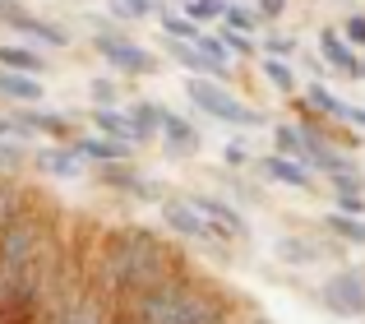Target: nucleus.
<instances>
[{"label":"nucleus","instance_id":"1","mask_svg":"<svg viewBox=\"0 0 365 324\" xmlns=\"http://www.w3.org/2000/svg\"><path fill=\"white\" fill-rule=\"evenodd\" d=\"M176 273H180L176 245H167L162 236L143 232V227H120L98 245V260H93L83 283L93 292H102L111 306H120V301L139 297V292L158 288V283L176 278Z\"/></svg>","mask_w":365,"mask_h":324},{"label":"nucleus","instance_id":"2","mask_svg":"<svg viewBox=\"0 0 365 324\" xmlns=\"http://www.w3.org/2000/svg\"><path fill=\"white\" fill-rule=\"evenodd\" d=\"M116 315L130 324H227L232 320V297L204 278L176 273V278L120 301Z\"/></svg>","mask_w":365,"mask_h":324},{"label":"nucleus","instance_id":"3","mask_svg":"<svg viewBox=\"0 0 365 324\" xmlns=\"http://www.w3.org/2000/svg\"><path fill=\"white\" fill-rule=\"evenodd\" d=\"M190 98H195V107L204 111V116L222 121V126H245L250 130V126L264 121L255 107H245L232 88H222V83H213V79H190Z\"/></svg>","mask_w":365,"mask_h":324},{"label":"nucleus","instance_id":"4","mask_svg":"<svg viewBox=\"0 0 365 324\" xmlns=\"http://www.w3.org/2000/svg\"><path fill=\"white\" fill-rule=\"evenodd\" d=\"M319 297H324V306H329L333 315H342V320L365 315V273H356V269L333 273V278L324 283Z\"/></svg>","mask_w":365,"mask_h":324},{"label":"nucleus","instance_id":"5","mask_svg":"<svg viewBox=\"0 0 365 324\" xmlns=\"http://www.w3.org/2000/svg\"><path fill=\"white\" fill-rule=\"evenodd\" d=\"M185 204L195 208V213L204 218L208 227H217L227 241H241V236H250V223H245L241 213H236L232 204H227V199H217V195H190Z\"/></svg>","mask_w":365,"mask_h":324},{"label":"nucleus","instance_id":"6","mask_svg":"<svg viewBox=\"0 0 365 324\" xmlns=\"http://www.w3.org/2000/svg\"><path fill=\"white\" fill-rule=\"evenodd\" d=\"M98 51H102V61H111L125 74H153L158 70V61H153L143 46H134L130 37H120V33H98Z\"/></svg>","mask_w":365,"mask_h":324},{"label":"nucleus","instance_id":"7","mask_svg":"<svg viewBox=\"0 0 365 324\" xmlns=\"http://www.w3.org/2000/svg\"><path fill=\"white\" fill-rule=\"evenodd\" d=\"M162 218H167V227L176 236H190V241H204V245H222L227 241V236L217 232V227H208L185 199H167V204H162Z\"/></svg>","mask_w":365,"mask_h":324},{"label":"nucleus","instance_id":"8","mask_svg":"<svg viewBox=\"0 0 365 324\" xmlns=\"http://www.w3.org/2000/svg\"><path fill=\"white\" fill-rule=\"evenodd\" d=\"M98 176H102V186L125 190V195H134V199H162V186H158V181L139 176V171L125 167V162H111V167H102V171H98Z\"/></svg>","mask_w":365,"mask_h":324},{"label":"nucleus","instance_id":"9","mask_svg":"<svg viewBox=\"0 0 365 324\" xmlns=\"http://www.w3.org/2000/svg\"><path fill=\"white\" fill-rule=\"evenodd\" d=\"M162 135H167V153L171 158H195L199 153V130L190 126L185 116H176V111H162Z\"/></svg>","mask_w":365,"mask_h":324},{"label":"nucleus","instance_id":"10","mask_svg":"<svg viewBox=\"0 0 365 324\" xmlns=\"http://www.w3.org/2000/svg\"><path fill=\"white\" fill-rule=\"evenodd\" d=\"M259 171H264L268 181H277V186L310 190V171H305V162H296V158H282V153H273V158H259Z\"/></svg>","mask_w":365,"mask_h":324},{"label":"nucleus","instance_id":"11","mask_svg":"<svg viewBox=\"0 0 365 324\" xmlns=\"http://www.w3.org/2000/svg\"><path fill=\"white\" fill-rule=\"evenodd\" d=\"M319 46H324V61L338 65V70L347 74V79H361V74H365V65L356 61V51H351V46L342 42L338 33H319Z\"/></svg>","mask_w":365,"mask_h":324},{"label":"nucleus","instance_id":"12","mask_svg":"<svg viewBox=\"0 0 365 324\" xmlns=\"http://www.w3.org/2000/svg\"><path fill=\"white\" fill-rule=\"evenodd\" d=\"M33 162H37V171H46V176H79V167H83V158L74 153L70 144L42 148V153H37Z\"/></svg>","mask_w":365,"mask_h":324},{"label":"nucleus","instance_id":"13","mask_svg":"<svg viewBox=\"0 0 365 324\" xmlns=\"http://www.w3.org/2000/svg\"><path fill=\"white\" fill-rule=\"evenodd\" d=\"M74 153L102 162V167H111V162H125V158H130V144H116V139H102V135H83L79 144H74Z\"/></svg>","mask_w":365,"mask_h":324},{"label":"nucleus","instance_id":"14","mask_svg":"<svg viewBox=\"0 0 365 324\" xmlns=\"http://www.w3.org/2000/svg\"><path fill=\"white\" fill-rule=\"evenodd\" d=\"M0 70H9V74H28V79H37V74L46 70V61L33 51V46H0Z\"/></svg>","mask_w":365,"mask_h":324},{"label":"nucleus","instance_id":"15","mask_svg":"<svg viewBox=\"0 0 365 324\" xmlns=\"http://www.w3.org/2000/svg\"><path fill=\"white\" fill-rule=\"evenodd\" d=\"M93 126H98L102 139H116V144H139V139H134V126L120 116L116 107H98V111H93Z\"/></svg>","mask_w":365,"mask_h":324},{"label":"nucleus","instance_id":"16","mask_svg":"<svg viewBox=\"0 0 365 324\" xmlns=\"http://www.w3.org/2000/svg\"><path fill=\"white\" fill-rule=\"evenodd\" d=\"M0 98H14V102H28V107H33V102L42 98V83L28 79V74H9V70H0Z\"/></svg>","mask_w":365,"mask_h":324},{"label":"nucleus","instance_id":"17","mask_svg":"<svg viewBox=\"0 0 365 324\" xmlns=\"http://www.w3.org/2000/svg\"><path fill=\"white\" fill-rule=\"evenodd\" d=\"M324 232L338 236L347 245H365V218H347V213H324Z\"/></svg>","mask_w":365,"mask_h":324},{"label":"nucleus","instance_id":"18","mask_svg":"<svg viewBox=\"0 0 365 324\" xmlns=\"http://www.w3.org/2000/svg\"><path fill=\"white\" fill-rule=\"evenodd\" d=\"M19 126H24V135H33V130H46V135H70V121L65 116H56V111H19Z\"/></svg>","mask_w":365,"mask_h":324},{"label":"nucleus","instance_id":"19","mask_svg":"<svg viewBox=\"0 0 365 324\" xmlns=\"http://www.w3.org/2000/svg\"><path fill=\"white\" fill-rule=\"evenodd\" d=\"M319 245L314 241H305V236H282L277 241V260H287V264H319Z\"/></svg>","mask_w":365,"mask_h":324},{"label":"nucleus","instance_id":"20","mask_svg":"<svg viewBox=\"0 0 365 324\" xmlns=\"http://www.w3.org/2000/svg\"><path fill=\"white\" fill-rule=\"evenodd\" d=\"M14 28L24 37H37V42L46 46H65V28H51L46 19H33V14H14Z\"/></svg>","mask_w":365,"mask_h":324},{"label":"nucleus","instance_id":"21","mask_svg":"<svg viewBox=\"0 0 365 324\" xmlns=\"http://www.w3.org/2000/svg\"><path fill=\"white\" fill-rule=\"evenodd\" d=\"M125 121H130V126H134V139H139V144H143V139H153V130L162 126V111L153 107V102H139V107H134V111H130V116H125Z\"/></svg>","mask_w":365,"mask_h":324},{"label":"nucleus","instance_id":"22","mask_svg":"<svg viewBox=\"0 0 365 324\" xmlns=\"http://www.w3.org/2000/svg\"><path fill=\"white\" fill-rule=\"evenodd\" d=\"M171 51H176V65H185V70H195V79H208V74H217L213 65L204 61V56L195 51V42H171ZM222 79V74H217Z\"/></svg>","mask_w":365,"mask_h":324},{"label":"nucleus","instance_id":"23","mask_svg":"<svg viewBox=\"0 0 365 324\" xmlns=\"http://www.w3.org/2000/svg\"><path fill=\"white\" fill-rule=\"evenodd\" d=\"M162 33H167L171 42H199V24H190V19L176 14V9H167V14H162Z\"/></svg>","mask_w":365,"mask_h":324},{"label":"nucleus","instance_id":"24","mask_svg":"<svg viewBox=\"0 0 365 324\" xmlns=\"http://www.w3.org/2000/svg\"><path fill=\"white\" fill-rule=\"evenodd\" d=\"M273 139H277V153H282V158H296V162L305 158V135H301V126H277Z\"/></svg>","mask_w":365,"mask_h":324},{"label":"nucleus","instance_id":"25","mask_svg":"<svg viewBox=\"0 0 365 324\" xmlns=\"http://www.w3.org/2000/svg\"><path fill=\"white\" fill-rule=\"evenodd\" d=\"M305 102H310V107L319 111V116H342V107H347V102H338V98H333L329 88H324V83H310V93H305Z\"/></svg>","mask_w":365,"mask_h":324},{"label":"nucleus","instance_id":"26","mask_svg":"<svg viewBox=\"0 0 365 324\" xmlns=\"http://www.w3.org/2000/svg\"><path fill=\"white\" fill-rule=\"evenodd\" d=\"M222 19H227V28H232V33H245V37L255 33L259 24H264V19H259L255 9H245V5H227V14H222Z\"/></svg>","mask_w":365,"mask_h":324},{"label":"nucleus","instance_id":"27","mask_svg":"<svg viewBox=\"0 0 365 324\" xmlns=\"http://www.w3.org/2000/svg\"><path fill=\"white\" fill-rule=\"evenodd\" d=\"M264 79L273 83V88H282V93H292V88H296V74H292V65L273 61V56H268V61H264Z\"/></svg>","mask_w":365,"mask_h":324},{"label":"nucleus","instance_id":"28","mask_svg":"<svg viewBox=\"0 0 365 324\" xmlns=\"http://www.w3.org/2000/svg\"><path fill=\"white\" fill-rule=\"evenodd\" d=\"M227 14V0H190V24H208V19H222Z\"/></svg>","mask_w":365,"mask_h":324},{"label":"nucleus","instance_id":"29","mask_svg":"<svg viewBox=\"0 0 365 324\" xmlns=\"http://www.w3.org/2000/svg\"><path fill=\"white\" fill-rule=\"evenodd\" d=\"M28 162L24 144H14V139H0V176H9V171H19Z\"/></svg>","mask_w":365,"mask_h":324},{"label":"nucleus","instance_id":"30","mask_svg":"<svg viewBox=\"0 0 365 324\" xmlns=\"http://www.w3.org/2000/svg\"><path fill=\"white\" fill-rule=\"evenodd\" d=\"M217 42L227 46V56H255V37H245V33H232V28H227V37H217Z\"/></svg>","mask_w":365,"mask_h":324},{"label":"nucleus","instance_id":"31","mask_svg":"<svg viewBox=\"0 0 365 324\" xmlns=\"http://www.w3.org/2000/svg\"><path fill=\"white\" fill-rule=\"evenodd\" d=\"M153 9H158V0H116V14L125 19H148Z\"/></svg>","mask_w":365,"mask_h":324},{"label":"nucleus","instance_id":"32","mask_svg":"<svg viewBox=\"0 0 365 324\" xmlns=\"http://www.w3.org/2000/svg\"><path fill=\"white\" fill-rule=\"evenodd\" d=\"M342 42L347 46H365V14H351L347 28H342Z\"/></svg>","mask_w":365,"mask_h":324},{"label":"nucleus","instance_id":"33","mask_svg":"<svg viewBox=\"0 0 365 324\" xmlns=\"http://www.w3.org/2000/svg\"><path fill=\"white\" fill-rule=\"evenodd\" d=\"M333 213H347V218H365V195H338V208Z\"/></svg>","mask_w":365,"mask_h":324},{"label":"nucleus","instance_id":"34","mask_svg":"<svg viewBox=\"0 0 365 324\" xmlns=\"http://www.w3.org/2000/svg\"><path fill=\"white\" fill-rule=\"evenodd\" d=\"M264 51L277 61V56H292V51H296V42H292L287 33H273V37H268V46H264Z\"/></svg>","mask_w":365,"mask_h":324},{"label":"nucleus","instance_id":"35","mask_svg":"<svg viewBox=\"0 0 365 324\" xmlns=\"http://www.w3.org/2000/svg\"><path fill=\"white\" fill-rule=\"evenodd\" d=\"M93 102H98V107H111V102H116V83L98 79V83H93Z\"/></svg>","mask_w":365,"mask_h":324},{"label":"nucleus","instance_id":"36","mask_svg":"<svg viewBox=\"0 0 365 324\" xmlns=\"http://www.w3.org/2000/svg\"><path fill=\"white\" fill-rule=\"evenodd\" d=\"M0 139H14L19 144V139H24V126H19L14 116H0Z\"/></svg>","mask_w":365,"mask_h":324},{"label":"nucleus","instance_id":"37","mask_svg":"<svg viewBox=\"0 0 365 324\" xmlns=\"http://www.w3.org/2000/svg\"><path fill=\"white\" fill-rule=\"evenodd\" d=\"M282 9H287V0H259V9H255V14H259V19H277Z\"/></svg>","mask_w":365,"mask_h":324},{"label":"nucleus","instance_id":"38","mask_svg":"<svg viewBox=\"0 0 365 324\" xmlns=\"http://www.w3.org/2000/svg\"><path fill=\"white\" fill-rule=\"evenodd\" d=\"M338 121H347V126H361V130H365V107H342Z\"/></svg>","mask_w":365,"mask_h":324},{"label":"nucleus","instance_id":"39","mask_svg":"<svg viewBox=\"0 0 365 324\" xmlns=\"http://www.w3.org/2000/svg\"><path fill=\"white\" fill-rule=\"evenodd\" d=\"M227 162H250V144H245V139H236V144L227 148Z\"/></svg>","mask_w":365,"mask_h":324},{"label":"nucleus","instance_id":"40","mask_svg":"<svg viewBox=\"0 0 365 324\" xmlns=\"http://www.w3.org/2000/svg\"><path fill=\"white\" fill-rule=\"evenodd\" d=\"M111 324H130V320H120V315H116V320H111Z\"/></svg>","mask_w":365,"mask_h":324},{"label":"nucleus","instance_id":"41","mask_svg":"<svg viewBox=\"0 0 365 324\" xmlns=\"http://www.w3.org/2000/svg\"><path fill=\"white\" fill-rule=\"evenodd\" d=\"M250 324H268V320H250Z\"/></svg>","mask_w":365,"mask_h":324},{"label":"nucleus","instance_id":"42","mask_svg":"<svg viewBox=\"0 0 365 324\" xmlns=\"http://www.w3.org/2000/svg\"><path fill=\"white\" fill-rule=\"evenodd\" d=\"M361 79H365V74H361Z\"/></svg>","mask_w":365,"mask_h":324}]
</instances>
